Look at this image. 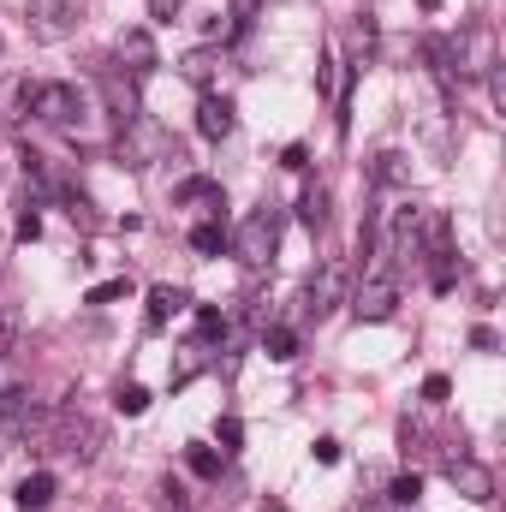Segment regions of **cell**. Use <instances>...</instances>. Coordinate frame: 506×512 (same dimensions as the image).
<instances>
[{
    "label": "cell",
    "instance_id": "1",
    "mask_svg": "<svg viewBox=\"0 0 506 512\" xmlns=\"http://www.w3.org/2000/svg\"><path fill=\"white\" fill-rule=\"evenodd\" d=\"M42 441H48L60 459H72V465H96L102 447H108V429H102L96 417H84V411H60Z\"/></svg>",
    "mask_w": 506,
    "mask_h": 512
},
{
    "label": "cell",
    "instance_id": "2",
    "mask_svg": "<svg viewBox=\"0 0 506 512\" xmlns=\"http://www.w3.org/2000/svg\"><path fill=\"white\" fill-rule=\"evenodd\" d=\"M274 251H280V209L262 203V209H251V215L239 221V233H233V256H239L245 268H268Z\"/></svg>",
    "mask_w": 506,
    "mask_h": 512
},
{
    "label": "cell",
    "instance_id": "3",
    "mask_svg": "<svg viewBox=\"0 0 506 512\" xmlns=\"http://www.w3.org/2000/svg\"><path fill=\"white\" fill-rule=\"evenodd\" d=\"M346 304H352V316H358V322H387V316L399 310V274H393V262H387V256H381L376 268L352 286V298H346Z\"/></svg>",
    "mask_w": 506,
    "mask_h": 512
},
{
    "label": "cell",
    "instance_id": "4",
    "mask_svg": "<svg viewBox=\"0 0 506 512\" xmlns=\"http://www.w3.org/2000/svg\"><path fill=\"white\" fill-rule=\"evenodd\" d=\"M42 126L54 131H78L84 120V90H72V84H30V102H24Z\"/></svg>",
    "mask_w": 506,
    "mask_h": 512
},
{
    "label": "cell",
    "instance_id": "5",
    "mask_svg": "<svg viewBox=\"0 0 506 512\" xmlns=\"http://www.w3.org/2000/svg\"><path fill=\"white\" fill-rule=\"evenodd\" d=\"M84 0H24V30L30 42H66L78 30Z\"/></svg>",
    "mask_w": 506,
    "mask_h": 512
},
{
    "label": "cell",
    "instance_id": "6",
    "mask_svg": "<svg viewBox=\"0 0 506 512\" xmlns=\"http://www.w3.org/2000/svg\"><path fill=\"white\" fill-rule=\"evenodd\" d=\"M120 155H126V167H149V161H167V155H179V143L155 126L149 114H137L131 126H120Z\"/></svg>",
    "mask_w": 506,
    "mask_h": 512
},
{
    "label": "cell",
    "instance_id": "7",
    "mask_svg": "<svg viewBox=\"0 0 506 512\" xmlns=\"http://www.w3.org/2000/svg\"><path fill=\"white\" fill-rule=\"evenodd\" d=\"M0 423H6L12 435H36V441H42L54 417H48V411H42L24 387H6V393H0Z\"/></svg>",
    "mask_w": 506,
    "mask_h": 512
},
{
    "label": "cell",
    "instance_id": "8",
    "mask_svg": "<svg viewBox=\"0 0 506 512\" xmlns=\"http://www.w3.org/2000/svg\"><path fill=\"white\" fill-rule=\"evenodd\" d=\"M114 60H120L114 72H120V78H131V84H137V78H149V72L161 66V54H155V36H149V30H120V42H114Z\"/></svg>",
    "mask_w": 506,
    "mask_h": 512
},
{
    "label": "cell",
    "instance_id": "9",
    "mask_svg": "<svg viewBox=\"0 0 506 512\" xmlns=\"http://www.w3.org/2000/svg\"><path fill=\"white\" fill-rule=\"evenodd\" d=\"M447 483L465 495V501H495V471L489 465H477V459H447Z\"/></svg>",
    "mask_w": 506,
    "mask_h": 512
},
{
    "label": "cell",
    "instance_id": "10",
    "mask_svg": "<svg viewBox=\"0 0 506 512\" xmlns=\"http://www.w3.org/2000/svg\"><path fill=\"white\" fill-rule=\"evenodd\" d=\"M340 298H346V268H340V262H328V268L310 280V292H304V316H316V322H322Z\"/></svg>",
    "mask_w": 506,
    "mask_h": 512
},
{
    "label": "cell",
    "instance_id": "11",
    "mask_svg": "<svg viewBox=\"0 0 506 512\" xmlns=\"http://www.w3.org/2000/svg\"><path fill=\"white\" fill-rule=\"evenodd\" d=\"M233 102L221 96V90H203V102H197V131L209 137V143H221V137H233Z\"/></svg>",
    "mask_w": 506,
    "mask_h": 512
},
{
    "label": "cell",
    "instance_id": "12",
    "mask_svg": "<svg viewBox=\"0 0 506 512\" xmlns=\"http://www.w3.org/2000/svg\"><path fill=\"white\" fill-rule=\"evenodd\" d=\"M173 203H179V209H191V203H197V209H209V221H221V209H227V191H221L215 179H185V185L173 191Z\"/></svg>",
    "mask_w": 506,
    "mask_h": 512
},
{
    "label": "cell",
    "instance_id": "13",
    "mask_svg": "<svg viewBox=\"0 0 506 512\" xmlns=\"http://www.w3.org/2000/svg\"><path fill=\"white\" fill-rule=\"evenodd\" d=\"M423 60H429V72L441 78V90H459V54H453L447 36H429V42H423Z\"/></svg>",
    "mask_w": 506,
    "mask_h": 512
},
{
    "label": "cell",
    "instance_id": "14",
    "mask_svg": "<svg viewBox=\"0 0 506 512\" xmlns=\"http://www.w3.org/2000/svg\"><path fill=\"white\" fill-rule=\"evenodd\" d=\"M185 304H191V298H185L179 286H149V328H167L173 316H185Z\"/></svg>",
    "mask_w": 506,
    "mask_h": 512
},
{
    "label": "cell",
    "instance_id": "15",
    "mask_svg": "<svg viewBox=\"0 0 506 512\" xmlns=\"http://www.w3.org/2000/svg\"><path fill=\"white\" fill-rule=\"evenodd\" d=\"M54 489H60V483H54V471H36V477H24V483H18V507H24V512H48V507H54Z\"/></svg>",
    "mask_w": 506,
    "mask_h": 512
},
{
    "label": "cell",
    "instance_id": "16",
    "mask_svg": "<svg viewBox=\"0 0 506 512\" xmlns=\"http://www.w3.org/2000/svg\"><path fill=\"white\" fill-rule=\"evenodd\" d=\"M209 370V340H191V346H179V364H173V387H185L191 376H203Z\"/></svg>",
    "mask_w": 506,
    "mask_h": 512
},
{
    "label": "cell",
    "instance_id": "17",
    "mask_svg": "<svg viewBox=\"0 0 506 512\" xmlns=\"http://www.w3.org/2000/svg\"><path fill=\"white\" fill-rule=\"evenodd\" d=\"M298 221L316 233V227H328V185H304V197H298Z\"/></svg>",
    "mask_w": 506,
    "mask_h": 512
},
{
    "label": "cell",
    "instance_id": "18",
    "mask_svg": "<svg viewBox=\"0 0 506 512\" xmlns=\"http://www.w3.org/2000/svg\"><path fill=\"white\" fill-rule=\"evenodd\" d=\"M221 459H227V453H215V447H203V441H191V447H185V465H191V477H203V483H215V477H221Z\"/></svg>",
    "mask_w": 506,
    "mask_h": 512
},
{
    "label": "cell",
    "instance_id": "19",
    "mask_svg": "<svg viewBox=\"0 0 506 512\" xmlns=\"http://www.w3.org/2000/svg\"><path fill=\"white\" fill-rule=\"evenodd\" d=\"M262 352H268L274 364H286V358H298V334H292V328H268V334H262Z\"/></svg>",
    "mask_w": 506,
    "mask_h": 512
},
{
    "label": "cell",
    "instance_id": "20",
    "mask_svg": "<svg viewBox=\"0 0 506 512\" xmlns=\"http://www.w3.org/2000/svg\"><path fill=\"white\" fill-rule=\"evenodd\" d=\"M221 245H227V227H221V221H203V227H191V251H197V256H215Z\"/></svg>",
    "mask_w": 506,
    "mask_h": 512
},
{
    "label": "cell",
    "instance_id": "21",
    "mask_svg": "<svg viewBox=\"0 0 506 512\" xmlns=\"http://www.w3.org/2000/svg\"><path fill=\"white\" fill-rule=\"evenodd\" d=\"M114 405H120L126 417H143V411H149V387H137V382H120V393H114Z\"/></svg>",
    "mask_w": 506,
    "mask_h": 512
},
{
    "label": "cell",
    "instance_id": "22",
    "mask_svg": "<svg viewBox=\"0 0 506 512\" xmlns=\"http://www.w3.org/2000/svg\"><path fill=\"white\" fill-rule=\"evenodd\" d=\"M399 507H417V495H423V477L417 471H405V477H393V489H387Z\"/></svg>",
    "mask_w": 506,
    "mask_h": 512
},
{
    "label": "cell",
    "instance_id": "23",
    "mask_svg": "<svg viewBox=\"0 0 506 512\" xmlns=\"http://www.w3.org/2000/svg\"><path fill=\"white\" fill-rule=\"evenodd\" d=\"M376 179H381V185H399V179H405V155L381 149V155H376Z\"/></svg>",
    "mask_w": 506,
    "mask_h": 512
},
{
    "label": "cell",
    "instance_id": "24",
    "mask_svg": "<svg viewBox=\"0 0 506 512\" xmlns=\"http://www.w3.org/2000/svg\"><path fill=\"white\" fill-rule=\"evenodd\" d=\"M215 66H221V60H215V54H203V48H197V54H191V60H185V78H191V84H209V78H215Z\"/></svg>",
    "mask_w": 506,
    "mask_h": 512
},
{
    "label": "cell",
    "instance_id": "25",
    "mask_svg": "<svg viewBox=\"0 0 506 512\" xmlns=\"http://www.w3.org/2000/svg\"><path fill=\"white\" fill-rule=\"evenodd\" d=\"M215 441H221V453H239V441H245V423H239V417H221V423H215Z\"/></svg>",
    "mask_w": 506,
    "mask_h": 512
},
{
    "label": "cell",
    "instance_id": "26",
    "mask_svg": "<svg viewBox=\"0 0 506 512\" xmlns=\"http://www.w3.org/2000/svg\"><path fill=\"white\" fill-rule=\"evenodd\" d=\"M316 84H322V90L340 102V60H334V54H322V66H316Z\"/></svg>",
    "mask_w": 506,
    "mask_h": 512
},
{
    "label": "cell",
    "instance_id": "27",
    "mask_svg": "<svg viewBox=\"0 0 506 512\" xmlns=\"http://www.w3.org/2000/svg\"><path fill=\"white\" fill-rule=\"evenodd\" d=\"M197 334H203V340H221V334H227V316H221V310H197Z\"/></svg>",
    "mask_w": 506,
    "mask_h": 512
},
{
    "label": "cell",
    "instance_id": "28",
    "mask_svg": "<svg viewBox=\"0 0 506 512\" xmlns=\"http://www.w3.org/2000/svg\"><path fill=\"white\" fill-rule=\"evenodd\" d=\"M155 512H191V507H185V495H179V483H161V495H155Z\"/></svg>",
    "mask_w": 506,
    "mask_h": 512
},
{
    "label": "cell",
    "instance_id": "29",
    "mask_svg": "<svg viewBox=\"0 0 506 512\" xmlns=\"http://www.w3.org/2000/svg\"><path fill=\"white\" fill-rule=\"evenodd\" d=\"M310 453H316V465H340V441H334V435H322Z\"/></svg>",
    "mask_w": 506,
    "mask_h": 512
},
{
    "label": "cell",
    "instance_id": "30",
    "mask_svg": "<svg viewBox=\"0 0 506 512\" xmlns=\"http://www.w3.org/2000/svg\"><path fill=\"white\" fill-rule=\"evenodd\" d=\"M131 286L126 280H108V286H96V292H90V304H114V298H126Z\"/></svg>",
    "mask_w": 506,
    "mask_h": 512
},
{
    "label": "cell",
    "instance_id": "31",
    "mask_svg": "<svg viewBox=\"0 0 506 512\" xmlns=\"http://www.w3.org/2000/svg\"><path fill=\"white\" fill-rule=\"evenodd\" d=\"M447 393H453V382H447V376H429V382H423V399H429V405H441Z\"/></svg>",
    "mask_w": 506,
    "mask_h": 512
},
{
    "label": "cell",
    "instance_id": "32",
    "mask_svg": "<svg viewBox=\"0 0 506 512\" xmlns=\"http://www.w3.org/2000/svg\"><path fill=\"white\" fill-rule=\"evenodd\" d=\"M280 167H292V173H304V167H310V149H304V143H292V149L280 155Z\"/></svg>",
    "mask_w": 506,
    "mask_h": 512
},
{
    "label": "cell",
    "instance_id": "33",
    "mask_svg": "<svg viewBox=\"0 0 506 512\" xmlns=\"http://www.w3.org/2000/svg\"><path fill=\"white\" fill-rule=\"evenodd\" d=\"M18 239H24V245H30V239H42V221H36V209H30V215L18 221Z\"/></svg>",
    "mask_w": 506,
    "mask_h": 512
},
{
    "label": "cell",
    "instance_id": "34",
    "mask_svg": "<svg viewBox=\"0 0 506 512\" xmlns=\"http://www.w3.org/2000/svg\"><path fill=\"white\" fill-rule=\"evenodd\" d=\"M179 6H185V0H149V18H161V24H167V18H173Z\"/></svg>",
    "mask_w": 506,
    "mask_h": 512
},
{
    "label": "cell",
    "instance_id": "35",
    "mask_svg": "<svg viewBox=\"0 0 506 512\" xmlns=\"http://www.w3.org/2000/svg\"><path fill=\"white\" fill-rule=\"evenodd\" d=\"M0 54H6V48H0Z\"/></svg>",
    "mask_w": 506,
    "mask_h": 512
}]
</instances>
